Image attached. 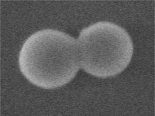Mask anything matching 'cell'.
<instances>
[{"label": "cell", "instance_id": "cell-1", "mask_svg": "<svg viewBox=\"0 0 155 116\" xmlns=\"http://www.w3.org/2000/svg\"><path fill=\"white\" fill-rule=\"evenodd\" d=\"M19 66L23 75L39 88L54 89L64 86L80 68L78 41L53 29L36 32L22 46Z\"/></svg>", "mask_w": 155, "mask_h": 116}, {"label": "cell", "instance_id": "cell-2", "mask_svg": "<svg viewBox=\"0 0 155 116\" xmlns=\"http://www.w3.org/2000/svg\"><path fill=\"white\" fill-rule=\"evenodd\" d=\"M80 67L97 77H114L129 65L134 44L127 30L109 21L83 29L78 40Z\"/></svg>", "mask_w": 155, "mask_h": 116}]
</instances>
